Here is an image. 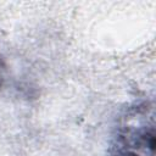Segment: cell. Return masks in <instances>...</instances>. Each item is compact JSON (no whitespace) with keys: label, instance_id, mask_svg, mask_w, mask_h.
<instances>
[{"label":"cell","instance_id":"obj_1","mask_svg":"<svg viewBox=\"0 0 156 156\" xmlns=\"http://www.w3.org/2000/svg\"><path fill=\"white\" fill-rule=\"evenodd\" d=\"M5 72H6V66H5V61L0 54V87L2 85L4 78H5Z\"/></svg>","mask_w":156,"mask_h":156}]
</instances>
